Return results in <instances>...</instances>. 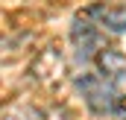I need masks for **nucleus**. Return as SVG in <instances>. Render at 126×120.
<instances>
[{"label":"nucleus","instance_id":"nucleus-1","mask_svg":"<svg viewBox=\"0 0 126 120\" xmlns=\"http://www.w3.org/2000/svg\"><path fill=\"white\" fill-rule=\"evenodd\" d=\"M79 91H82V97H85V103L91 105V111L97 114H114V108H117V94H114V85L106 79V76H97V73H85V76H79Z\"/></svg>","mask_w":126,"mask_h":120},{"label":"nucleus","instance_id":"nucleus-2","mask_svg":"<svg viewBox=\"0 0 126 120\" xmlns=\"http://www.w3.org/2000/svg\"><path fill=\"white\" fill-rule=\"evenodd\" d=\"M64 73V61L62 56H59V50H44L38 59H35V64H32V76L38 79V82H44V85H56L59 79H62Z\"/></svg>","mask_w":126,"mask_h":120},{"label":"nucleus","instance_id":"nucleus-3","mask_svg":"<svg viewBox=\"0 0 126 120\" xmlns=\"http://www.w3.org/2000/svg\"><path fill=\"white\" fill-rule=\"evenodd\" d=\"M97 64H100L103 76H109V79L123 76V70H126V59L117 50H100V53H97Z\"/></svg>","mask_w":126,"mask_h":120},{"label":"nucleus","instance_id":"nucleus-4","mask_svg":"<svg viewBox=\"0 0 126 120\" xmlns=\"http://www.w3.org/2000/svg\"><path fill=\"white\" fill-rule=\"evenodd\" d=\"M88 12L103 21V27H109V30H114V32H126V9H103V6H94Z\"/></svg>","mask_w":126,"mask_h":120}]
</instances>
